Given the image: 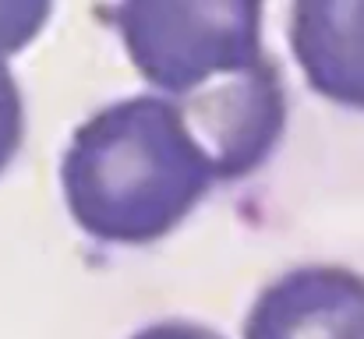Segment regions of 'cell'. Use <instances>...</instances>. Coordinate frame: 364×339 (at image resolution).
<instances>
[{"instance_id": "3957f363", "label": "cell", "mask_w": 364, "mask_h": 339, "mask_svg": "<svg viewBox=\"0 0 364 339\" xmlns=\"http://www.w3.org/2000/svg\"><path fill=\"white\" fill-rule=\"evenodd\" d=\"M364 308V276L343 265H301L272 279L244 318V339H340Z\"/></svg>"}, {"instance_id": "52a82bcc", "label": "cell", "mask_w": 364, "mask_h": 339, "mask_svg": "<svg viewBox=\"0 0 364 339\" xmlns=\"http://www.w3.org/2000/svg\"><path fill=\"white\" fill-rule=\"evenodd\" d=\"M131 339H223L220 333H213L209 325H198V322H156V325H145L141 333H134Z\"/></svg>"}, {"instance_id": "5b68a950", "label": "cell", "mask_w": 364, "mask_h": 339, "mask_svg": "<svg viewBox=\"0 0 364 339\" xmlns=\"http://www.w3.org/2000/svg\"><path fill=\"white\" fill-rule=\"evenodd\" d=\"M25 138V103H21V89L14 71L7 68V60H0V173L7 170V163L18 156Z\"/></svg>"}, {"instance_id": "7a4b0ae2", "label": "cell", "mask_w": 364, "mask_h": 339, "mask_svg": "<svg viewBox=\"0 0 364 339\" xmlns=\"http://www.w3.org/2000/svg\"><path fill=\"white\" fill-rule=\"evenodd\" d=\"M220 181L177 103L159 92L96 110L68 141L60 188L71 220L96 240L152 244Z\"/></svg>"}, {"instance_id": "ba28073f", "label": "cell", "mask_w": 364, "mask_h": 339, "mask_svg": "<svg viewBox=\"0 0 364 339\" xmlns=\"http://www.w3.org/2000/svg\"><path fill=\"white\" fill-rule=\"evenodd\" d=\"M340 339H364V308L347 322V329L340 333Z\"/></svg>"}, {"instance_id": "277c9868", "label": "cell", "mask_w": 364, "mask_h": 339, "mask_svg": "<svg viewBox=\"0 0 364 339\" xmlns=\"http://www.w3.org/2000/svg\"><path fill=\"white\" fill-rule=\"evenodd\" d=\"M290 46L318 96L364 110V0L294 4Z\"/></svg>"}, {"instance_id": "6da1fadb", "label": "cell", "mask_w": 364, "mask_h": 339, "mask_svg": "<svg viewBox=\"0 0 364 339\" xmlns=\"http://www.w3.org/2000/svg\"><path fill=\"white\" fill-rule=\"evenodd\" d=\"M134 71L188 117L220 181L251 173L279 141L287 96L247 0H156L100 11Z\"/></svg>"}, {"instance_id": "8992f818", "label": "cell", "mask_w": 364, "mask_h": 339, "mask_svg": "<svg viewBox=\"0 0 364 339\" xmlns=\"http://www.w3.org/2000/svg\"><path fill=\"white\" fill-rule=\"evenodd\" d=\"M50 18V4H0V60L32 43Z\"/></svg>"}]
</instances>
